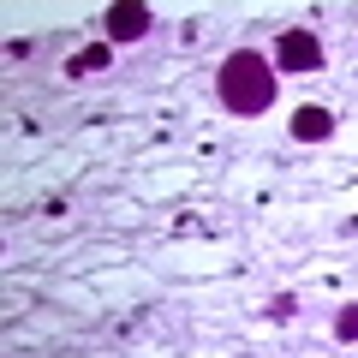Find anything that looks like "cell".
Masks as SVG:
<instances>
[{"instance_id": "obj_1", "label": "cell", "mask_w": 358, "mask_h": 358, "mask_svg": "<svg viewBox=\"0 0 358 358\" xmlns=\"http://www.w3.org/2000/svg\"><path fill=\"white\" fill-rule=\"evenodd\" d=\"M215 90H221V108H233V114H263V108L275 102V66H268L263 54L239 48V54L221 60Z\"/></svg>"}, {"instance_id": "obj_2", "label": "cell", "mask_w": 358, "mask_h": 358, "mask_svg": "<svg viewBox=\"0 0 358 358\" xmlns=\"http://www.w3.org/2000/svg\"><path fill=\"white\" fill-rule=\"evenodd\" d=\"M275 66H281V72H317V66H322V42L310 36V30H281V42H275Z\"/></svg>"}, {"instance_id": "obj_3", "label": "cell", "mask_w": 358, "mask_h": 358, "mask_svg": "<svg viewBox=\"0 0 358 358\" xmlns=\"http://www.w3.org/2000/svg\"><path fill=\"white\" fill-rule=\"evenodd\" d=\"M150 30V6H108V36L114 42H138Z\"/></svg>"}, {"instance_id": "obj_4", "label": "cell", "mask_w": 358, "mask_h": 358, "mask_svg": "<svg viewBox=\"0 0 358 358\" xmlns=\"http://www.w3.org/2000/svg\"><path fill=\"white\" fill-rule=\"evenodd\" d=\"M329 131H334V114H329V108H299V114H293V138H299V143H322Z\"/></svg>"}, {"instance_id": "obj_5", "label": "cell", "mask_w": 358, "mask_h": 358, "mask_svg": "<svg viewBox=\"0 0 358 358\" xmlns=\"http://www.w3.org/2000/svg\"><path fill=\"white\" fill-rule=\"evenodd\" d=\"M102 66H108V48H90V54H78V60L66 66V72H78V78H84V72H102Z\"/></svg>"}, {"instance_id": "obj_6", "label": "cell", "mask_w": 358, "mask_h": 358, "mask_svg": "<svg viewBox=\"0 0 358 358\" xmlns=\"http://www.w3.org/2000/svg\"><path fill=\"white\" fill-rule=\"evenodd\" d=\"M341 334H346V341H358V310H346V317H341Z\"/></svg>"}]
</instances>
